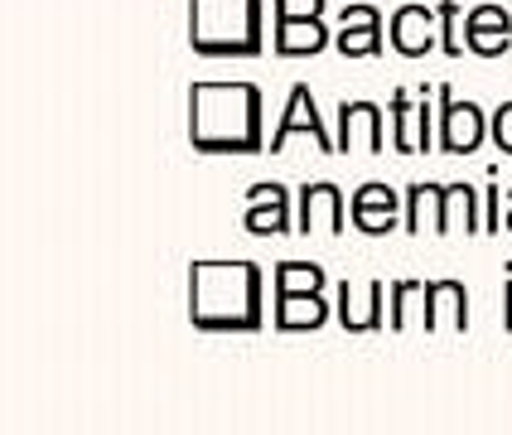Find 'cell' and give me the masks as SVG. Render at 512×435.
Wrapping results in <instances>:
<instances>
[{
  "mask_svg": "<svg viewBox=\"0 0 512 435\" xmlns=\"http://www.w3.org/2000/svg\"><path fill=\"white\" fill-rule=\"evenodd\" d=\"M421 329L426 334H469V286L455 276H435L426 281V310H421Z\"/></svg>",
  "mask_w": 512,
  "mask_h": 435,
  "instance_id": "18",
  "label": "cell"
},
{
  "mask_svg": "<svg viewBox=\"0 0 512 435\" xmlns=\"http://www.w3.org/2000/svg\"><path fill=\"white\" fill-rule=\"evenodd\" d=\"M271 49H276V58H319L334 49V34L324 25V15H276Z\"/></svg>",
  "mask_w": 512,
  "mask_h": 435,
  "instance_id": "17",
  "label": "cell"
},
{
  "mask_svg": "<svg viewBox=\"0 0 512 435\" xmlns=\"http://www.w3.org/2000/svg\"><path fill=\"white\" fill-rule=\"evenodd\" d=\"M503 334H512V261L503 271Z\"/></svg>",
  "mask_w": 512,
  "mask_h": 435,
  "instance_id": "25",
  "label": "cell"
},
{
  "mask_svg": "<svg viewBox=\"0 0 512 435\" xmlns=\"http://www.w3.org/2000/svg\"><path fill=\"white\" fill-rule=\"evenodd\" d=\"M387 44V29H382V10L372 0H348L339 10V34H334V49L353 63L377 58Z\"/></svg>",
  "mask_w": 512,
  "mask_h": 435,
  "instance_id": "14",
  "label": "cell"
},
{
  "mask_svg": "<svg viewBox=\"0 0 512 435\" xmlns=\"http://www.w3.org/2000/svg\"><path fill=\"white\" fill-rule=\"evenodd\" d=\"M387 49L397 58H426L440 49V15L435 5H421V0H406L387 15Z\"/></svg>",
  "mask_w": 512,
  "mask_h": 435,
  "instance_id": "11",
  "label": "cell"
},
{
  "mask_svg": "<svg viewBox=\"0 0 512 435\" xmlns=\"http://www.w3.org/2000/svg\"><path fill=\"white\" fill-rule=\"evenodd\" d=\"M189 49L213 63L266 54V0H189Z\"/></svg>",
  "mask_w": 512,
  "mask_h": 435,
  "instance_id": "3",
  "label": "cell"
},
{
  "mask_svg": "<svg viewBox=\"0 0 512 435\" xmlns=\"http://www.w3.org/2000/svg\"><path fill=\"white\" fill-rule=\"evenodd\" d=\"M387 300H392V286L382 281H348L343 276L334 286V319L343 324V334H382L387 324Z\"/></svg>",
  "mask_w": 512,
  "mask_h": 435,
  "instance_id": "10",
  "label": "cell"
},
{
  "mask_svg": "<svg viewBox=\"0 0 512 435\" xmlns=\"http://www.w3.org/2000/svg\"><path fill=\"white\" fill-rule=\"evenodd\" d=\"M464 49L469 58H484V63L512 54V10L503 0H479L464 10Z\"/></svg>",
  "mask_w": 512,
  "mask_h": 435,
  "instance_id": "12",
  "label": "cell"
},
{
  "mask_svg": "<svg viewBox=\"0 0 512 435\" xmlns=\"http://www.w3.org/2000/svg\"><path fill=\"white\" fill-rule=\"evenodd\" d=\"M488 141L498 145V155H512V102H503L488 116Z\"/></svg>",
  "mask_w": 512,
  "mask_h": 435,
  "instance_id": "23",
  "label": "cell"
},
{
  "mask_svg": "<svg viewBox=\"0 0 512 435\" xmlns=\"http://www.w3.org/2000/svg\"><path fill=\"white\" fill-rule=\"evenodd\" d=\"M334 145L339 155H382V145H392V116L377 102H339Z\"/></svg>",
  "mask_w": 512,
  "mask_h": 435,
  "instance_id": "9",
  "label": "cell"
},
{
  "mask_svg": "<svg viewBox=\"0 0 512 435\" xmlns=\"http://www.w3.org/2000/svg\"><path fill=\"white\" fill-rule=\"evenodd\" d=\"M440 102V126H435V145L440 155H474L488 141V112L469 97H455V87H435Z\"/></svg>",
  "mask_w": 512,
  "mask_h": 435,
  "instance_id": "6",
  "label": "cell"
},
{
  "mask_svg": "<svg viewBox=\"0 0 512 435\" xmlns=\"http://www.w3.org/2000/svg\"><path fill=\"white\" fill-rule=\"evenodd\" d=\"M329 0H271V20L276 15H324Z\"/></svg>",
  "mask_w": 512,
  "mask_h": 435,
  "instance_id": "24",
  "label": "cell"
},
{
  "mask_svg": "<svg viewBox=\"0 0 512 435\" xmlns=\"http://www.w3.org/2000/svg\"><path fill=\"white\" fill-rule=\"evenodd\" d=\"M242 228L252 232V237H285V232H295V199H290V189L276 184V179H261L247 189V218H242Z\"/></svg>",
  "mask_w": 512,
  "mask_h": 435,
  "instance_id": "15",
  "label": "cell"
},
{
  "mask_svg": "<svg viewBox=\"0 0 512 435\" xmlns=\"http://www.w3.org/2000/svg\"><path fill=\"white\" fill-rule=\"evenodd\" d=\"M295 136H305V141H310L314 150H324V155H339V145H334L329 126H324V112H319V102H314V87L310 83H295L290 92H285L281 121H276V131H271L266 155H281Z\"/></svg>",
  "mask_w": 512,
  "mask_h": 435,
  "instance_id": "7",
  "label": "cell"
},
{
  "mask_svg": "<svg viewBox=\"0 0 512 435\" xmlns=\"http://www.w3.org/2000/svg\"><path fill=\"white\" fill-rule=\"evenodd\" d=\"M450 228H459L464 237H479L484 232V189L474 184H450Z\"/></svg>",
  "mask_w": 512,
  "mask_h": 435,
  "instance_id": "20",
  "label": "cell"
},
{
  "mask_svg": "<svg viewBox=\"0 0 512 435\" xmlns=\"http://www.w3.org/2000/svg\"><path fill=\"white\" fill-rule=\"evenodd\" d=\"M334 319L329 271L319 261H276L271 266V324L276 334H319Z\"/></svg>",
  "mask_w": 512,
  "mask_h": 435,
  "instance_id": "4",
  "label": "cell"
},
{
  "mask_svg": "<svg viewBox=\"0 0 512 435\" xmlns=\"http://www.w3.org/2000/svg\"><path fill=\"white\" fill-rule=\"evenodd\" d=\"M401 213H406V199L401 189L382 184V179H368L348 194V228L363 232V237H392L401 232Z\"/></svg>",
  "mask_w": 512,
  "mask_h": 435,
  "instance_id": "8",
  "label": "cell"
},
{
  "mask_svg": "<svg viewBox=\"0 0 512 435\" xmlns=\"http://www.w3.org/2000/svg\"><path fill=\"white\" fill-rule=\"evenodd\" d=\"M435 15H440V54L459 63L469 54L464 49V10H459V0H435Z\"/></svg>",
  "mask_w": 512,
  "mask_h": 435,
  "instance_id": "21",
  "label": "cell"
},
{
  "mask_svg": "<svg viewBox=\"0 0 512 435\" xmlns=\"http://www.w3.org/2000/svg\"><path fill=\"white\" fill-rule=\"evenodd\" d=\"M426 310V281H392V300H387V329L406 334L416 315Z\"/></svg>",
  "mask_w": 512,
  "mask_h": 435,
  "instance_id": "19",
  "label": "cell"
},
{
  "mask_svg": "<svg viewBox=\"0 0 512 435\" xmlns=\"http://www.w3.org/2000/svg\"><path fill=\"white\" fill-rule=\"evenodd\" d=\"M503 199H508V213H503V232H512V189H503Z\"/></svg>",
  "mask_w": 512,
  "mask_h": 435,
  "instance_id": "26",
  "label": "cell"
},
{
  "mask_svg": "<svg viewBox=\"0 0 512 435\" xmlns=\"http://www.w3.org/2000/svg\"><path fill=\"white\" fill-rule=\"evenodd\" d=\"M401 199H406V213H401V232H411V237H450V184H406L401 189Z\"/></svg>",
  "mask_w": 512,
  "mask_h": 435,
  "instance_id": "16",
  "label": "cell"
},
{
  "mask_svg": "<svg viewBox=\"0 0 512 435\" xmlns=\"http://www.w3.org/2000/svg\"><path fill=\"white\" fill-rule=\"evenodd\" d=\"M503 213H508V199H503V184H498V165L488 170V189H484V232L488 237H498V223H503Z\"/></svg>",
  "mask_w": 512,
  "mask_h": 435,
  "instance_id": "22",
  "label": "cell"
},
{
  "mask_svg": "<svg viewBox=\"0 0 512 435\" xmlns=\"http://www.w3.org/2000/svg\"><path fill=\"white\" fill-rule=\"evenodd\" d=\"M343 223H348V199H343L339 184L319 179V184L300 189V199H295V232L300 237H343Z\"/></svg>",
  "mask_w": 512,
  "mask_h": 435,
  "instance_id": "13",
  "label": "cell"
},
{
  "mask_svg": "<svg viewBox=\"0 0 512 435\" xmlns=\"http://www.w3.org/2000/svg\"><path fill=\"white\" fill-rule=\"evenodd\" d=\"M387 116H392V155H430V150H440L435 145L440 102H435L430 83H421V92L397 87L392 102H387Z\"/></svg>",
  "mask_w": 512,
  "mask_h": 435,
  "instance_id": "5",
  "label": "cell"
},
{
  "mask_svg": "<svg viewBox=\"0 0 512 435\" xmlns=\"http://www.w3.org/2000/svg\"><path fill=\"white\" fill-rule=\"evenodd\" d=\"M189 324L199 334L266 329V266L261 261H189Z\"/></svg>",
  "mask_w": 512,
  "mask_h": 435,
  "instance_id": "2",
  "label": "cell"
},
{
  "mask_svg": "<svg viewBox=\"0 0 512 435\" xmlns=\"http://www.w3.org/2000/svg\"><path fill=\"white\" fill-rule=\"evenodd\" d=\"M266 92L247 78L189 83V150L194 155H266Z\"/></svg>",
  "mask_w": 512,
  "mask_h": 435,
  "instance_id": "1",
  "label": "cell"
}]
</instances>
